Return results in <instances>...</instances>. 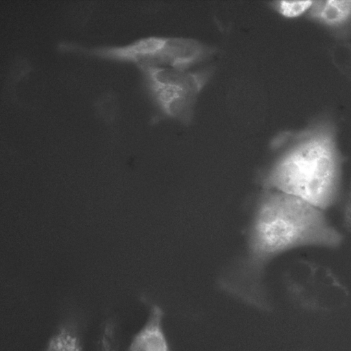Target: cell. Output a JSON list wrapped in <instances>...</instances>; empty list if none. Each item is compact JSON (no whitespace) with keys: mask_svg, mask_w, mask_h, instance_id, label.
Masks as SVG:
<instances>
[{"mask_svg":"<svg viewBox=\"0 0 351 351\" xmlns=\"http://www.w3.org/2000/svg\"><path fill=\"white\" fill-rule=\"evenodd\" d=\"M246 239L244 257L223 280L237 299L259 304L269 297L264 275L276 258L303 247L335 248L343 238L324 210L295 196L264 189L256 201Z\"/></svg>","mask_w":351,"mask_h":351,"instance_id":"cell-1","label":"cell"},{"mask_svg":"<svg viewBox=\"0 0 351 351\" xmlns=\"http://www.w3.org/2000/svg\"><path fill=\"white\" fill-rule=\"evenodd\" d=\"M263 179V189L304 200L326 210L339 199L344 159L334 134L319 130L280 136Z\"/></svg>","mask_w":351,"mask_h":351,"instance_id":"cell-2","label":"cell"},{"mask_svg":"<svg viewBox=\"0 0 351 351\" xmlns=\"http://www.w3.org/2000/svg\"><path fill=\"white\" fill-rule=\"evenodd\" d=\"M138 66L152 97L162 112L171 119L189 123L196 99L210 80L213 70L191 71L148 64Z\"/></svg>","mask_w":351,"mask_h":351,"instance_id":"cell-3","label":"cell"},{"mask_svg":"<svg viewBox=\"0 0 351 351\" xmlns=\"http://www.w3.org/2000/svg\"><path fill=\"white\" fill-rule=\"evenodd\" d=\"M291 300L302 310L331 313L345 308L350 291L328 267L307 260L293 265L286 279Z\"/></svg>","mask_w":351,"mask_h":351,"instance_id":"cell-4","label":"cell"},{"mask_svg":"<svg viewBox=\"0 0 351 351\" xmlns=\"http://www.w3.org/2000/svg\"><path fill=\"white\" fill-rule=\"evenodd\" d=\"M128 351H171L164 328V311L159 305L149 306L146 320L132 337Z\"/></svg>","mask_w":351,"mask_h":351,"instance_id":"cell-5","label":"cell"},{"mask_svg":"<svg viewBox=\"0 0 351 351\" xmlns=\"http://www.w3.org/2000/svg\"><path fill=\"white\" fill-rule=\"evenodd\" d=\"M313 19L330 26H339L351 18V1H313L309 9Z\"/></svg>","mask_w":351,"mask_h":351,"instance_id":"cell-6","label":"cell"},{"mask_svg":"<svg viewBox=\"0 0 351 351\" xmlns=\"http://www.w3.org/2000/svg\"><path fill=\"white\" fill-rule=\"evenodd\" d=\"M45 351H84L76 328L70 323L61 325L49 339Z\"/></svg>","mask_w":351,"mask_h":351,"instance_id":"cell-7","label":"cell"},{"mask_svg":"<svg viewBox=\"0 0 351 351\" xmlns=\"http://www.w3.org/2000/svg\"><path fill=\"white\" fill-rule=\"evenodd\" d=\"M313 4L311 1H272L271 6L286 17H295L309 10Z\"/></svg>","mask_w":351,"mask_h":351,"instance_id":"cell-8","label":"cell"},{"mask_svg":"<svg viewBox=\"0 0 351 351\" xmlns=\"http://www.w3.org/2000/svg\"><path fill=\"white\" fill-rule=\"evenodd\" d=\"M343 221L346 228L351 231V188L348 193L345 204Z\"/></svg>","mask_w":351,"mask_h":351,"instance_id":"cell-9","label":"cell"},{"mask_svg":"<svg viewBox=\"0 0 351 351\" xmlns=\"http://www.w3.org/2000/svg\"><path fill=\"white\" fill-rule=\"evenodd\" d=\"M350 51H351V49H350ZM348 58H349L350 60H348V63H346V64H345L346 66H343L341 67H343L345 73H346L349 76V77L351 79V54H349Z\"/></svg>","mask_w":351,"mask_h":351,"instance_id":"cell-10","label":"cell"}]
</instances>
